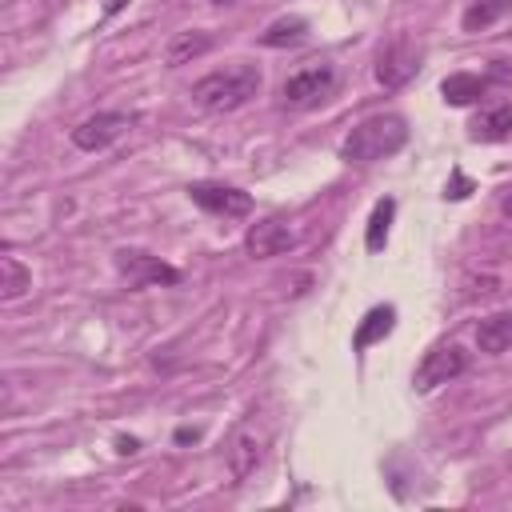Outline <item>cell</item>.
I'll list each match as a JSON object with an SVG mask.
<instances>
[{"mask_svg": "<svg viewBox=\"0 0 512 512\" xmlns=\"http://www.w3.org/2000/svg\"><path fill=\"white\" fill-rule=\"evenodd\" d=\"M392 216H396V200H376L372 204V216H368V228H364V248L368 252H380L384 240H388V228H392Z\"/></svg>", "mask_w": 512, "mask_h": 512, "instance_id": "cell-18", "label": "cell"}, {"mask_svg": "<svg viewBox=\"0 0 512 512\" xmlns=\"http://www.w3.org/2000/svg\"><path fill=\"white\" fill-rule=\"evenodd\" d=\"M468 192H472V180H468L464 172H452V188H448L444 196H452V200H464Z\"/></svg>", "mask_w": 512, "mask_h": 512, "instance_id": "cell-20", "label": "cell"}, {"mask_svg": "<svg viewBox=\"0 0 512 512\" xmlns=\"http://www.w3.org/2000/svg\"><path fill=\"white\" fill-rule=\"evenodd\" d=\"M308 36V20H300V16H280V20H272L264 32H260V44L264 48H288V44H300Z\"/></svg>", "mask_w": 512, "mask_h": 512, "instance_id": "cell-17", "label": "cell"}, {"mask_svg": "<svg viewBox=\"0 0 512 512\" xmlns=\"http://www.w3.org/2000/svg\"><path fill=\"white\" fill-rule=\"evenodd\" d=\"M188 196H192V204H200L212 216H248L252 212V196L244 188H232V184L196 180V184H188Z\"/></svg>", "mask_w": 512, "mask_h": 512, "instance_id": "cell-6", "label": "cell"}, {"mask_svg": "<svg viewBox=\"0 0 512 512\" xmlns=\"http://www.w3.org/2000/svg\"><path fill=\"white\" fill-rule=\"evenodd\" d=\"M212 48V36L208 32H176L172 40H168V48H164V64L168 68H176V64H192V60H200L204 52Z\"/></svg>", "mask_w": 512, "mask_h": 512, "instance_id": "cell-13", "label": "cell"}, {"mask_svg": "<svg viewBox=\"0 0 512 512\" xmlns=\"http://www.w3.org/2000/svg\"><path fill=\"white\" fill-rule=\"evenodd\" d=\"M260 92V72L252 64H232L220 72H208L204 80L192 84V100L204 112H236Z\"/></svg>", "mask_w": 512, "mask_h": 512, "instance_id": "cell-2", "label": "cell"}, {"mask_svg": "<svg viewBox=\"0 0 512 512\" xmlns=\"http://www.w3.org/2000/svg\"><path fill=\"white\" fill-rule=\"evenodd\" d=\"M468 128H472V140H476V144L508 140V136H512V104H492V108H484Z\"/></svg>", "mask_w": 512, "mask_h": 512, "instance_id": "cell-12", "label": "cell"}, {"mask_svg": "<svg viewBox=\"0 0 512 512\" xmlns=\"http://www.w3.org/2000/svg\"><path fill=\"white\" fill-rule=\"evenodd\" d=\"M476 344H480V352H488V356L508 352V348H512V312H496V316L480 320Z\"/></svg>", "mask_w": 512, "mask_h": 512, "instance_id": "cell-15", "label": "cell"}, {"mask_svg": "<svg viewBox=\"0 0 512 512\" xmlns=\"http://www.w3.org/2000/svg\"><path fill=\"white\" fill-rule=\"evenodd\" d=\"M508 12H512V0H476L472 8H464L460 28H464V32H484V28H492L496 20H504Z\"/></svg>", "mask_w": 512, "mask_h": 512, "instance_id": "cell-16", "label": "cell"}, {"mask_svg": "<svg viewBox=\"0 0 512 512\" xmlns=\"http://www.w3.org/2000/svg\"><path fill=\"white\" fill-rule=\"evenodd\" d=\"M216 4H228V0H216Z\"/></svg>", "mask_w": 512, "mask_h": 512, "instance_id": "cell-23", "label": "cell"}, {"mask_svg": "<svg viewBox=\"0 0 512 512\" xmlns=\"http://www.w3.org/2000/svg\"><path fill=\"white\" fill-rule=\"evenodd\" d=\"M416 68H420V52H416L408 40H396V44H388V48L380 52V60H376V80H380L384 88H400V84H408V80L416 76Z\"/></svg>", "mask_w": 512, "mask_h": 512, "instance_id": "cell-8", "label": "cell"}, {"mask_svg": "<svg viewBox=\"0 0 512 512\" xmlns=\"http://www.w3.org/2000/svg\"><path fill=\"white\" fill-rule=\"evenodd\" d=\"M264 460V436L256 428H236L232 440H228V468L236 480H244L248 472H256V464Z\"/></svg>", "mask_w": 512, "mask_h": 512, "instance_id": "cell-10", "label": "cell"}, {"mask_svg": "<svg viewBox=\"0 0 512 512\" xmlns=\"http://www.w3.org/2000/svg\"><path fill=\"white\" fill-rule=\"evenodd\" d=\"M292 244H296V232H292L284 220H256V224L248 228V236H244V248H248V256H256V260L280 256V252H288Z\"/></svg>", "mask_w": 512, "mask_h": 512, "instance_id": "cell-9", "label": "cell"}, {"mask_svg": "<svg viewBox=\"0 0 512 512\" xmlns=\"http://www.w3.org/2000/svg\"><path fill=\"white\" fill-rule=\"evenodd\" d=\"M404 144H408V120L396 116V112H380V116L360 120V124L344 136L340 156H344L348 164H376V160L396 156Z\"/></svg>", "mask_w": 512, "mask_h": 512, "instance_id": "cell-1", "label": "cell"}, {"mask_svg": "<svg viewBox=\"0 0 512 512\" xmlns=\"http://www.w3.org/2000/svg\"><path fill=\"white\" fill-rule=\"evenodd\" d=\"M464 368H468V352L460 344H440V348L424 352V360L416 364L412 388L416 392H432L436 384H448V380L464 376Z\"/></svg>", "mask_w": 512, "mask_h": 512, "instance_id": "cell-4", "label": "cell"}, {"mask_svg": "<svg viewBox=\"0 0 512 512\" xmlns=\"http://www.w3.org/2000/svg\"><path fill=\"white\" fill-rule=\"evenodd\" d=\"M392 328H396V308H392V304H376V308H368V312H364V320L356 324L352 348H356V352H364V348H372L376 340H384Z\"/></svg>", "mask_w": 512, "mask_h": 512, "instance_id": "cell-11", "label": "cell"}, {"mask_svg": "<svg viewBox=\"0 0 512 512\" xmlns=\"http://www.w3.org/2000/svg\"><path fill=\"white\" fill-rule=\"evenodd\" d=\"M332 88H336V68L328 60H312L284 80V104L288 108H316L324 96H332Z\"/></svg>", "mask_w": 512, "mask_h": 512, "instance_id": "cell-3", "label": "cell"}, {"mask_svg": "<svg viewBox=\"0 0 512 512\" xmlns=\"http://www.w3.org/2000/svg\"><path fill=\"white\" fill-rule=\"evenodd\" d=\"M100 8H104V16H116V12H124V8H128V0H104Z\"/></svg>", "mask_w": 512, "mask_h": 512, "instance_id": "cell-21", "label": "cell"}, {"mask_svg": "<svg viewBox=\"0 0 512 512\" xmlns=\"http://www.w3.org/2000/svg\"><path fill=\"white\" fill-rule=\"evenodd\" d=\"M500 212H504V216H512V192H504V196H500Z\"/></svg>", "mask_w": 512, "mask_h": 512, "instance_id": "cell-22", "label": "cell"}, {"mask_svg": "<svg viewBox=\"0 0 512 512\" xmlns=\"http://www.w3.org/2000/svg\"><path fill=\"white\" fill-rule=\"evenodd\" d=\"M124 128H128V116H124V112H96V116H88V120H80V124L72 128V144H76L80 152H100V148H108Z\"/></svg>", "mask_w": 512, "mask_h": 512, "instance_id": "cell-7", "label": "cell"}, {"mask_svg": "<svg viewBox=\"0 0 512 512\" xmlns=\"http://www.w3.org/2000/svg\"><path fill=\"white\" fill-rule=\"evenodd\" d=\"M440 96H444V104H452V108L476 104V100L484 96V76H476V72H452V76L440 80Z\"/></svg>", "mask_w": 512, "mask_h": 512, "instance_id": "cell-14", "label": "cell"}, {"mask_svg": "<svg viewBox=\"0 0 512 512\" xmlns=\"http://www.w3.org/2000/svg\"><path fill=\"white\" fill-rule=\"evenodd\" d=\"M32 288V272L16 260V256H0V296L4 300H16Z\"/></svg>", "mask_w": 512, "mask_h": 512, "instance_id": "cell-19", "label": "cell"}, {"mask_svg": "<svg viewBox=\"0 0 512 512\" xmlns=\"http://www.w3.org/2000/svg\"><path fill=\"white\" fill-rule=\"evenodd\" d=\"M116 272L132 288H144V284H176L180 280V272L172 264H164L160 256H152L144 248H120L116 252Z\"/></svg>", "mask_w": 512, "mask_h": 512, "instance_id": "cell-5", "label": "cell"}]
</instances>
